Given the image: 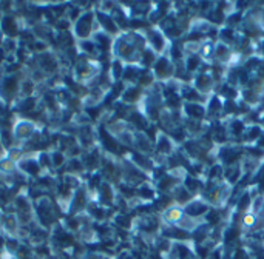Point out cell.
<instances>
[{
	"label": "cell",
	"mask_w": 264,
	"mask_h": 259,
	"mask_svg": "<svg viewBox=\"0 0 264 259\" xmlns=\"http://www.w3.org/2000/svg\"><path fill=\"white\" fill-rule=\"evenodd\" d=\"M20 90V85L17 82V76H7L0 80V99L4 101H10L13 99V96L17 94V91Z\"/></svg>",
	"instance_id": "6da1fadb"
},
{
	"label": "cell",
	"mask_w": 264,
	"mask_h": 259,
	"mask_svg": "<svg viewBox=\"0 0 264 259\" xmlns=\"http://www.w3.org/2000/svg\"><path fill=\"white\" fill-rule=\"evenodd\" d=\"M34 130H36L34 123H31L29 120H20L16 125V128H14V135H16L17 139L26 141V139H29V138H32V136L36 135Z\"/></svg>",
	"instance_id": "7a4b0ae2"
},
{
	"label": "cell",
	"mask_w": 264,
	"mask_h": 259,
	"mask_svg": "<svg viewBox=\"0 0 264 259\" xmlns=\"http://www.w3.org/2000/svg\"><path fill=\"white\" fill-rule=\"evenodd\" d=\"M0 29H2V31L5 32L8 39H11V37L14 39L16 34L19 32V25H17L16 19H13V17H10V16H5V17L2 19V22H0Z\"/></svg>",
	"instance_id": "3957f363"
},
{
	"label": "cell",
	"mask_w": 264,
	"mask_h": 259,
	"mask_svg": "<svg viewBox=\"0 0 264 259\" xmlns=\"http://www.w3.org/2000/svg\"><path fill=\"white\" fill-rule=\"evenodd\" d=\"M91 29V16L85 14L74 23V32L78 37H87Z\"/></svg>",
	"instance_id": "277c9868"
},
{
	"label": "cell",
	"mask_w": 264,
	"mask_h": 259,
	"mask_svg": "<svg viewBox=\"0 0 264 259\" xmlns=\"http://www.w3.org/2000/svg\"><path fill=\"white\" fill-rule=\"evenodd\" d=\"M19 168L22 170V173H26V175H31V176H37L39 175V170H41V165L37 159H23L19 162Z\"/></svg>",
	"instance_id": "5b68a950"
},
{
	"label": "cell",
	"mask_w": 264,
	"mask_h": 259,
	"mask_svg": "<svg viewBox=\"0 0 264 259\" xmlns=\"http://www.w3.org/2000/svg\"><path fill=\"white\" fill-rule=\"evenodd\" d=\"M51 164L54 167H59V165H63L65 164V154L60 153V151H54L51 154Z\"/></svg>",
	"instance_id": "8992f818"
},
{
	"label": "cell",
	"mask_w": 264,
	"mask_h": 259,
	"mask_svg": "<svg viewBox=\"0 0 264 259\" xmlns=\"http://www.w3.org/2000/svg\"><path fill=\"white\" fill-rule=\"evenodd\" d=\"M0 36H2V32H0Z\"/></svg>",
	"instance_id": "52a82bcc"
}]
</instances>
